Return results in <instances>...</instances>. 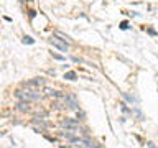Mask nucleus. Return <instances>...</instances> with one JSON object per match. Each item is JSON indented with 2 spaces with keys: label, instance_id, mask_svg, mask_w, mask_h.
<instances>
[{
  "label": "nucleus",
  "instance_id": "nucleus-1",
  "mask_svg": "<svg viewBox=\"0 0 158 148\" xmlns=\"http://www.w3.org/2000/svg\"><path fill=\"white\" fill-rule=\"evenodd\" d=\"M15 95H17L18 100H25V102H35V100H41L43 95L40 94L36 89H28L26 87V91H21V89H18L17 92H15Z\"/></svg>",
  "mask_w": 158,
  "mask_h": 148
},
{
  "label": "nucleus",
  "instance_id": "nucleus-2",
  "mask_svg": "<svg viewBox=\"0 0 158 148\" xmlns=\"http://www.w3.org/2000/svg\"><path fill=\"white\" fill-rule=\"evenodd\" d=\"M61 127L68 128L69 132H76L77 128H79V122H77V120H74V119H66V120H63V122H61Z\"/></svg>",
  "mask_w": 158,
  "mask_h": 148
},
{
  "label": "nucleus",
  "instance_id": "nucleus-3",
  "mask_svg": "<svg viewBox=\"0 0 158 148\" xmlns=\"http://www.w3.org/2000/svg\"><path fill=\"white\" fill-rule=\"evenodd\" d=\"M49 43H51V45L54 46V48H58L60 51H64V53L68 51V43H66V41H63V40H60L58 36H53V38L49 40Z\"/></svg>",
  "mask_w": 158,
  "mask_h": 148
},
{
  "label": "nucleus",
  "instance_id": "nucleus-4",
  "mask_svg": "<svg viewBox=\"0 0 158 148\" xmlns=\"http://www.w3.org/2000/svg\"><path fill=\"white\" fill-rule=\"evenodd\" d=\"M64 102H66L68 109H71V110H79V104H77L76 97H74L73 94H68L66 97H64Z\"/></svg>",
  "mask_w": 158,
  "mask_h": 148
},
{
  "label": "nucleus",
  "instance_id": "nucleus-5",
  "mask_svg": "<svg viewBox=\"0 0 158 148\" xmlns=\"http://www.w3.org/2000/svg\"><path fill=\"white\" fill-rule=\"evenodd\" d=\"M40 86H45V79L43 78H35V79H32V81L25 82V87H28V89H36V87H40Z\"/></svg>",
  "mask_w": 158,
  "mask_h": 148
},
{
  "label": "nucleus",
  "instance_id": "nucleus-6",
  "mask_svg": "<svg viewBox=\"0 0 158 148\" xmlns=\"http://www.w3.org/2000/svg\"><path fill=\"white\" fill-rule=\"evenodd\" d=\"M45 92L48 97H54V99H64L66 95L63 94V92H60V91H54V89H49V87H45Z\"/></svg>",
  "mask_w": 158,
  "mask_h": 148
},
{
  "label": "nucleus",
  "instance_id": "nucleus-7",
  "mask_svg": "<svg viewBox=\"0 0 158 148\" xmlns=\"http://www.w3.org/2000/svg\"><path fill=\"white\" fill-rule=\"evenodd\" d=\"M17 109L20 110V112H30V106H28V102H25V100H20V102L17 104Z\"/></svg>",
  "mask_w": 158,
  "mask_h": 148
},
{
  "label": "nucleus",
  "instance_id": "nucleus-8",
  "mask_svg": "<svg viewBox=\"0 0 158 148\" xmlns=\"http://www.w3.org/2000/svg\"><path fill=\"white\" fill-rule=\"evenodd\" d=\"M33 123H35V125H40L41 128H48L49 127L48 122H45L43 119H33Z\"/></svg>",
  "mask_w": 158,
  "mask_h": 148
},
{
  "label": "nucleus",
  "instance_id": "nucleus-9",
  "mask_svg": "<svg viewBox=\"0 0 158 148\" xmlns=\"http://www.w3.org/2000/svg\"><path fill=\"white\" fill-rule=\"evenodd\" d=\"M76 78H77V74L74 71H69V73L64 74V79H68V81H76Z\"/></svg>",
  "mask_w": 158,
  "mask_h": 148
},
{
  "label": "nucleus",
  "instance_id": "nucleus-10",
  "mask_svg": "<svg viewBox=\"0 0 158 148\" xmlns=\"http://www.w3.org/2000/svg\"><path fill=\"white\" fill-rule=\"evenodd\" d=\"M54 36H58V38H60V40H63V41H69V36H68V35H64V33H61V32H56V33H54Z\"/></svg>",
  "mask_w": 158,
  "mask_h": 148
},
{
  "label": "nucleus",
  "instance_id": "nucleus-11",
  "mask_svg": "<svg viewBox=\"0 0 158 148\" xmlns=\"http://www.w3.org/2000/svg\"><path fill=\"white\" fill-rule=\"evenodd\" d=\"M23 43H25V45H33L35 40H33L32 36H23Z\"/></svg>",
  "mask_w": 158,
  "mask_h": 148
},
{
  "label": "nucleus",
  "instance_id": "nucleus-12",
  "mask_svg": "<svg viewBox=\"0 0 158 148\" xmlns=\"http://www.w3.org/2000/svg\"><path fill=\"white\" fill-rule=\"evenodd\" d=\"M51 56L54 58V59H58V61H64V58L60 56V54H56V53H51Z\"/></svg>",
  "mask_w": 158,
  "mask_h": 148
},
{
  "label": "nucleus",
  "instance_id": "nucleus-13",
  "mask_svg": "<svg viewBox=\"0 0 158 148\" xmlns=\"http://www.w3.org/2000/svg\"><path fill=\"white\" fill-rule=\"evenodd\" d=\"M120 28H122V30H127V28H129V23H127V21H122V23H120Z\"/></svg>",
  "mask_w": 158,
  "mask_h": 148
},
{
  "label": "nucleus",
  "instance_id": "nucleus-14",
  "mask_svg": "<svg viewBox=\"0 0 158 148\" xmlns=\"http://www.w3.org/2000/svg\"><path fill=\"white\" fill-rule=\"evenodd\" d=\"M148 147H150V148H157V147H155L153 143H151V141H148Z\"/></svg>",
  "mask_w": 158,
  "mask_h": 148
}]
</instances>
